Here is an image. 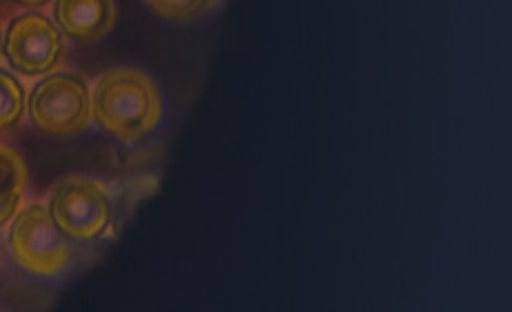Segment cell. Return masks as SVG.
<instances>
[{"mask_svg":"<svg viewBox=\"0 0 512 312\" xmlns=\"http://www.w3.org/2000/svg\"><path fill=\"white\" fill-rule=\"evenodd\" d=\"M156 16L174 23H190L208 12L212 0H145Z\"/></svg>","mask_w":512,"mask_h":312,"instance_id":"9c48e42d","label":"cell"},{"mask_svg":"<svg viewBox=\"0 0 512 312\" xmlns=\"http://www.w3.org/2000/svg\"><path fill=\"white\" fill-rule=\"evenodd\" d=\"M9 250L18 266L38 277H54L72 263L70 237L58 230L47 208L18 210L9 228Z\"/></svg>","mask_w":512,"mask_h":312,"instance_id":"277c9868","label":"cell"},{"mask_svg":"<svg viewBox=\"0 0 512 312\" xmlns=\"http://www.w3.org/2000/svg\"><path fill=\"white\" fill-rule=\"evenodd\" d=\"M27 168L21 154L0 145V228H5L23 206Z\"/></svg>","mask_w":512,"mask_h":312,"instance_id":"52a82bcc","label":"cell"},{"mask_svg":"<svg viewBox=\"0 0 512 312\" xmlns=\"http://www.w3.org/2000/svg\"><path fill=\"white\" fill-rule=\"evenodd\" d=\"M0 45H3V32H0Z\"/></svg>","mask_w":512,"mask_h":312,"instance_id":"8fae6325","label":"cell"},{"mask_svg":"<svg viewBox=\"0 0 512 312\" xmlns=\"http://www.w3.org/2000/svg\"><path fill=\"white\" fill-rule=\"evenodd\" d=\"M18 3L29 5V7H41V5H47L49 0H18Z\"/></svg>","mask_w":512,"mask_h":312,"instance_id":"30bf717a","label":"cell"},{"mask_svg":"<svg viewBox=\"0 0 512 312\" xmlns=\"http://www.w3.org/2000/svg\"><path fill=\"white\" fill-rule=\"evenodd\" d=\"M116 0H56L54 18L61 34L76 43H96L116 25Z\"/></svg>","mask_w":512,"mask_h":312,"instance_id":"8992f818","label":"cell"},{"mask_svg":"<svg viewBox=\"0 0 512 312\" xmlns=\"http://www.w3.org/2000/svg\"><path fill=\"white\" fill-rule=\"evenodd\" d=\"M27 110L38 132L49 136L81 134L92 121V90L83 76L52 72L34 85Z\"/></svg>","mask_w":512,"mask_h":312,"instance_id":"7a4b0ae2","label":"cell"},{"mask_svg":"<svg viewBox=\"0 0 512 312\" xmlns=\"http://www.w3.org/2000/svg\"><path fill=\"white\" fill-rule=\"evenodd\" d=\"M92 116L114 139L136 143L159 128L163 116L161 92L145 72L116 67L94 85Z\"/></svg>","mask_w":512,"mask_h":312,"instance_id":"6da1fadb","label":"cell"},{"mask_svg":"<svg viewBox=\"0 0 512 312\" xmlns=\"http://www.w3.org/2000/svg\"><path fill=\"white\" fill-rule=\"evenodd\" d=\"M25 110H27L25 87L12 72L0 70V134L16 130L23 121Z\"/></svg>","mask_w":512,"mask_h":312,"instance_id":"ba28073f","label":"cell"},{"mask_svg":"<svg viewBox=\"0 0 512 312\" xmlns=\"http://www.w3.org/2000/svg\"><path fill=\"white\" fill-rule=\"evenodd\" d=\"M5 58L25 76H47L65 63L61 29L41 12L16 16L5 34Z\"/></svg>","mask_w":512,"mask_h":312,"instance_id":"5b68a950","label":"cell"},{"mask_svg":"<svg viewBox=\"0 0 512 312\" xmlns=\"http://www.w3.org/2000/svg\"><path fill=\"white\" fill-rule=\"evenodd\" d=\"M47 210L65 237L72 241H94L110 228L112 197L101 181L65 177L49 190Z\"/></svg>","mask_w":512,"mask_h":312,"instance_id":"3957f363","label":"cell"}]
</instances>
